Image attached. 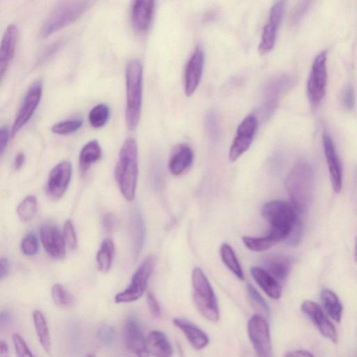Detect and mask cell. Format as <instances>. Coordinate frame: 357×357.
<instances>
[{"mask_svg": "<svg viewBox=\"0 0 357 357\" xmlns=\"http://www.w3.org/2000/svg\"><path fill=\"white\" fill-rule=\"evenodd\" d=\"M290 204L297 216L302 220L312 200L313 191V171L305 160H298L287 176L285 182Z\"/></svg>", "mask_w": 357, "mask_h": 357, "instance_id": "1", "label": "cell"}, {"mask_svg": "<svg viewBox=\"0 0 357 357\" xmlns=\"http://www.w3.org/2000/svg\"><path fill=\"white\" fill-rule=\"evenodd\" d=\"M138 176V152L135 140L128 138L123 144L115 167V177L123 197L132 201Z\"/></svg>", "mask_w": 357, "mask_h": 357, "instance_id": "2", "label": "cell"}, {"mask_svg": "<svg viewBox=\"0 0 357 357\" xmlns=\"http://www.w3.org/2000/svg\"><path fill=\"white\" fill-rule=\"evenodd\" d=\"M126 121L129 130L138 125L142 99V66L138 59L128 61L126 68Z\"/></svg>", "mask_w": 357, "mask_h": 357, "instance_id": "3", "label": "cell"}, {"mask_svg": "<svg viewBox=\"0 0 357 357\" xmlns=\"http://www.w3.org/2000/svg\"><path fill=\"white\" fill-rule=\"evenodd\" d=\"M93 3L91 1H66L57 4L45 22L41 34L47 37L79 18Z\"/></svg>", "mask_w": 357, "mask_h": 357, "instance_id": "4", "label": "cell"}, {"mask_svg": "<svg viewBox=\"0 0 357 357\" xmlns=\"http://www.w3.org/2000/svg\"><path fill=\"white\" fill-rule=\"evenodd\" d=\"M193 300L199 313L207 320L216 322L220 317L218 304L213 288L199 268L192 273Z\"/></svg>", "mask_w": 357, "mask_h": 357, "instance_id": "5", "label": "cell"}, {"mask_svg": "<svg viewBox=\"0 0 357 357\" xmlns=\"http://www.w3.org/2000/svg\"><path fill=\"white\" fill-rule=\"evenodd\" d=\"M261 215L269 223L271 229L284 233L287 236L295 222L299 218L289 202L281 200L270 201L264 204Z\"/></svg>", "mask_w": 357, "mask_h": 357, "instance_id": "6", "label": "cell"}, {"mask_svg": "<svg viewBox=\"0 0 357 357\" xmlns=\"http://www.w3.org/2000/svg\"><path fill=\"white\" fill-rule=\"evenodd\" d=\"M327 51L322 50L314 58L307 82V96L312 106L324 97L327 86Z\"/></svg>", "mask_w": 357, "mask_h": 357, "instance_id": "7", "label": "cell"}, {"mask_svg": "<svg viewBox=\"0 0 357 357\" xmlns=\"http://www.w3.org/2000/svg\"><path fill=\"white\" fill-rule=\"evenodd\" d=\"M155 264L154 256H147L135 272L129 286L116 295L115 302L129 303L139 299L146 289L148 280L153 273Z\"/></svg>", "mask_w": 357, "mask_h": 357, "instance_id": "8", "label": "cell"}, {"mask_svg": "<svg viewBox=\"0 0 357 357\" xmlns=\"http://www.w3.org/2000/svg\"><path fill=\"white\" fill-rule=\"evenodd\" d=\"M248 333L257 357H272L269 327L264 318L254 314L248 322Z\"/></svg>", "mask_w": 357, "mask_h": 357, "instance_id": "9", "label": "cell"}, {"mask_svg": "<svg viewBox=\"0 0 357 357\" xmlns=\"http://www.w3.org/2000/svg\"><path fill=\"white\" fill-rule=\"evenodd\" d=\"M257 124V118L253 114L245 116L240 123L229 152L231 161H236L249 149L254 139Z\"/></svg>", "mask_w": 357, "mask_h": 357, "instance_id": "10", "label": "cell"}, {"mask_svg": "<svg viewBox=\"0 0 357 357\" xmlns=\"http://www.w3.org/2000/svg\"><path fill=\"white\" fill-rule=\"evenodd\" d=\"M43 93L42 82L38 80L29 88L13 125L10 135L15 137L29 121L36 109Z\"/></svg>", "mask_w": 357, "mask_h": 357, "instance_id": "11", "label": "cell"}, {"mask_svg": "<svg viewBox=\"0 0 357 357\" xmlns=\"http://www.w3.org/2000/svg\"><path fill=\"white\" fill-rule=\"evenodd\" d=\"M286 2L277 1L271 6L268 18L264 26L258 50L261 54L268 52L274 46L278 27L282 21Z\"/></svg>", "mask_w": 357, "mask_h": 357, "instance_id": "12", "label": "cell"}, {"mask_svg": "<svg viewBox=\"0 0 357 357\" xmlns=\"http://www.w3.org/2000/svg\"><path fill=\"white\" fill-rule=\"evenodd\" d=\"M72 165L68 160L57 164L50 172L46 192L50 198L57 200L62 197L70 181Z\"/></svg>", "mask_w": 357, "mask_h": 357, "instance_id": "13", "label": "cell"}, {"mask_svg": "<svg viewBox=\"0 0 357 357\" xmlns=\"http://www.w3.org/2000/svg\"><path fill=\"white\" fill-rule=\"evenodd\" d=\"M290 77L285 74L271 78L266 84L263 96L261 112L264 118H268L278 106L281 94L289 86Z\"/></svg>", "mask_w": 357, "mask_h": 357, "instance_id": "14", "label": "cell"}, {"mask_svg": "<svg viewBox=\"0 0 357 357\" xmlns=\"http://www.w3.org/2000/svg\"><path fill=\"white\" fill-rule=\"evenodd\" d=\"M301 310L316 326L322 335L334 343L337 342V333L334 325L326 317L321 307L314 301H305Z\"/></svg>", "mask_w": 357, "mask_h": 357, "instance_id": "15", "label": "cell"}, {"mask_svg": "<svg viewBox=\"0 0 357 357\" xmlns=\"http://www.w3.org/2000/svg\"><path fill=\"white\" fill-rule=\"evenodd\" d=\"M204 64V52L202 47L197 46L186 65L185 71V93L190 96L196 91L202 79Z\"/></svg>", "mask_w": 357, "mask_h": 357, "instance_id": "16", "label": "cell"}, {"mask_svg": "<svg viewBox=\"0 0 357 357\" xmlns=\"http://www.w3.org/2000/svg\"><path fill=\"white\" fill-rule=\"evenodd\" d=\"M322 142L332 186L333 190L339 193L342 186V172L336 148L331 136L327 132H324Z\"/></svg>", "mask_w": 357, "mask_h": 357, "instance_id": "17", "label": "cell"}, {"mask_svg": "<svg viewBox=\"0 0 357 357\" xmlns=\"http://www.w3.org/2000/svg\"><path fill=\"white\" fill-rule=\"evenodd\" d=\"M43 248L52 258L62 259L66 254V243L63 233L52 225H43L40 228Z\"/></svg>", "mask_w": 357, "mask_h": 357, "instance_id": "18", "label": "cell"}, {"mask_svg": "<svg viewBox=\"0 0 357 357\" xmlns=\"http://www.w3.org/2000/svg\"><path fill=\"white\" fill-rule=\"evenodd\" d=\"M123 337L126 348L137 357H149L146 339L134 317L128 319L124 324Z\"/></svg>", "mask_w": 357, "mask_h": 357, "instance_id": "19", "label": "cell"}, {"mask_svg": "<svg viewBox=\"0 0 357 357\" xmlns=\"http://www.w3.org/2000/svg\"><path fill=\"white\" fill-rule=\"evenodd\" d=\"M155 1L152 0L135 1L132 5L131 22L137 33H144L149 29L154 13Z\"/></svg>", "mask_w": 357, "mask_h": 357, "instance_id": "20", "label": "cell"}, {"mask_svg": "<svg viewBox=\"0 0 357 357\" xmlns=\"http://www.w3.org/2000/svg\"><path fill=\"white\" fill-rule=\"evenodd\" d=\"M17 38V26L13 24H9L6 27L0 43V82L14 56Z\"/></svg>", "mask_w": 357, "mask_h": 357, "instance_id": "21", "label": "cell"}, {"mask_svg": "<svg viewBox=\"0 0 357 357\" xmlns=\"http://www.w3.org/2000/svg\"><path fill=\"white\" fill-rule=\"evenodd\" d=\"M263 264V268L278 282L286 280L290 272L291 261L284 255H268L264 259Z\"/></svg>", "mask_w": 357, "mask_h": 357, "instance_id": "22", "label": "cell"}, {"mask_svg": "<svg viewBox=\"0 0 357 357\" xmlns=\"http://www.w3.org/2000/svg\"><path fill=\"white\" fill-rule=\"evenodd\" d=\"M173 323L183 333L194 348L202 349L208 345L209 339L207 335L196 325L182 318H174Z\"/></svg>", "mask_w": 357, "mask_h": 357, "instance_id": "23", "label": "cell"}, {"mask_svg": "<svg viewBox=\"0 0 357 357\" xmlns=\"http://www.w3.org/2000/svg\"><path fill=\"white\" fill-rule=\"evenodd\" d=\"M193 151L187 144L178 145L173 151L168 167L174 175H179L186 170L193 161Z\"/></svg>", "mask_w": 357, "mask_h": 357, "instance_id": "24", "label": "cell"}, {"mask_svg": "<svg viewBox=\"0 0 357 357\" xmlns=\"http://www.w3.org/2000/svg\"><path fill=\"white\" fill-rule=\"evenodd\" d=\"M146 350L153 357H171L172 347L167 336L158 331L149 333L146 339Z\"/></svg>", "mask_w": 357, "mask_h": 357, "instance_id": "25", "label": "cell"}, {"mask_svg": "<svg viewBox=\"0 0 357 357\" xmlns=\"http://www.w3.org/2000/svg\"><path fill=\"white\" fill-rule=\"evenodd\" d=\"M250 273L261 289L271 298L278 299L282 294V287L279 282L263 268L252 266Z\"/></svg>", "mask_w": 357, "mask_h": 357, "instance_id": "26", "label": "cell"}, {"mask_svg": "<svg viewBox=\"0 0 357 357\" xmlns=\"http://www.w3.org/2000/svg\"><path fill=\"white\" fill-rule=\"evenodd\" d=\"M102 155V150L98 142L91 140L82 149L79 156V169L85 173L91 165L98 161Z\"/></svg>", "mask_w": 357, "mask_h": 357, "instance_id": "27", "label": "cell"}, {"mask_svg": "<svg viewBox=\"0 0 357 357\" xmlns=\"http://www.w3.org/2000/svg\"><path fill=\"white\" fill-rule=\"evenodd\" d=\"M321 301L327 314L333 320L340 322L342 316L343 307L336 294L328 289H324L321 292Z\"/></svg>", "mask_w": 357, "mask_h": 357, "instance_id": "28", "label": "cell"}, {"mask_svg": "<svg viewBox=\"0 0 357 357\" xmlns=\"http://www.w3.org/2000/svg\"><path fill=\"white\" fill-rule=\"evenodd\" d=\"M33 320L36 333L40 344L46 352L50 349V337L46 319L40 310L33 312Z\"/></svg>", "mask_w": 357, "mask_h": 357, "instance_id": "29", "label": "cell"}, {"mask_svg": "<svg viewBox=\"0 0 357 357\" xmlns=\"http://www.w3.org/2000/svg\"><path fill=\"white\" fill-rule=\"evenodd\" d=\"M114 255V245L110 238L105 239L96 255L97 266L100 271L107 272Z\"/></svg>", "mask_w": 357, "mask_h": 357, "instance_id": "30", "label": "cell"}, {"mask_svg": "<svg viewBox=\"0 0 357 357\" xmlns=\"http://www.w3.org/2000/svg\"><path fill=\"white\" fill-rule=\"evenodd\" d=\"M131 225L135 255L137 256L143 247L145 238V225L139 212L135 211L133 213Z\"/></svg>", "mask_w": 357, "mask_h": 357, "instance_id": "31", "label": "cell"}, {"mask_svg": "<svg viewBox=\"0 0 357 357\" xmlns=\"http://www.w3.org/2000/svg\"><path fill=\"white\" fill-rule=\"evenodd\" d=\"M220 256L227 267L240 280L244 279L241 266L236 258L235 252L227 243H222L220 247Z\"/></svg>", "mask_w": 357, "mask_h": 357, "instance_id": "32", "label": "cell"}, {"mask_svg": "<svg viewBox=\"0 0 357 357\" xmlns=\"http://www.w3.org/2000/svg\"><path fill=\"white\" fill-rule=\"evenodd\" d=\"M242 241L249 250L255 252L265 251L279 242L269 233L263 237L243 236Z\"/></svg>", "mask_w": 357, "mask_h": 357, "instance_id": "33", "label": "cell"}, {"mask_svg": "<svg viewBox=\"0 0 357 357\" xmlns=\"http://www.w3.org/2000/svg\"><path fill=\"white\" fill-rule=\"evenodd\" d=\"M52 297L54 303L63 308L70 307L75 303L74 296L60 284L53 285L52 288Z\"/></svg>", "mask_w": 357, "mask_h": 357, "instance_id": "34", "label": "cell"}, {"mask_svg": "<svg viewBox=\"0 0 357 357\" xmlns=\"http://www.w3.org/2000/svg\"><path fill=\"white\" fill-rule=\"evenodd\" d=\"M109 116V108L104 103L95 105L90 111L89 119L94 128H100L107 121Z\"/></svg>", "mask_w": 357, "mask_h": 357, "instance_id": "35", "label": "cell"}, {"mask_svg": "<svg viewBox=\"0 0 357 357\" xmlns=\"http://www.w3.org/2000/svg\"><path fill=\"white\" fill-rule=\"evenodd\" d=\"M37 212V201L35 197H25L18 205L17 213L22 221L31 220Z\"/></svg>", "mask_w": 357, "mask_h": 357, "instance_id": "36", "label": "cell"}, {"mask_svg": "<svg viewBox=\"0 0 357 357\" xmlns=\"http://www.w3.org/2000/svg\"><path fill=\"white\" fill-rule=\"evenodd\" d=\"M81 119H71L59 122L54 124L51 130L58 135H68L77 131L82 126Z\"/></svg>", "mask_w": 357, "mask_h": 357, "instance_id": "37", "label": "cell"}, {"mask_svg": "<svg viewBox=\"0 0 357 357\" xmlns=\"http://www.w3.org/2000/svg\"><path fill=\"white\" fill-rule=\"evenodd\" d=\"M21 250L26 255H33L38 250V241L33 234L26 235L21 243Z\"/></svg>", "mask_w": 357, "mask_h": 357, "instance_id": "38", "label": "cell"}, {"mask_svg": "<svg viewBox=\"0 0 357 357\" xmlns=\"http://www.w3.org/2000/svg\"><path fill=\"white\" fill-rule=\"evenodd\" d=\"M205 127L206 131L212 137H215L219 132V121L214 110H208L205 116Z\"/></svg>", "mask_w": 357, "mask_h": 357, "instance_id": "39", "label": "cell"}, {"mask_svg": "<svg viewBox=\"0 0 357 357\" xmlns=\"http://www.w3.org/2000/svg\"><path fill=\"white\" fill-rule=\"evenodd\" d=\"M247 290L250 300L264 312L267 315L270 313L268 305L261 296V294L256 290V289L250 284H248Z\"/></svg>", "mask_w": 357, "mask_h": 357, "instance_id": "40", "label": "cell"}, {"mask_svg": "<svg viewBox=\"0 0 357 357\" xmlns=\"http://www.w3.org/2000/svg\"><path fill=\"white\" fill-rule=\"evenodd\" d=\"M13 342L17 357H35L24 339L19 334H13Z\"/></svg>", "mask_w": 357, "mask_h": 357, "instance_id": "41", "label": "cell"}, {"mask_svg": "<svg viewBox=\"0 0 357 357\" xmlns=\"http://www.w3.org/2000/svg\"><path fill=\"white\" fill-rule=\"evenodd\" d=\"M341 102L347 110H351L355 105V92L354 86L348 84L344 86L341 93Z\"/></svg>", "mask_w": 357, "mask_h": 357, "instance_id": "42", "label": "cell"}, {"mask_svg": "<svg viewBox=\"0 0 357 357\" xmlns=\"http://www.w3.org/2000/svg\"><path fill=\"white\" fill-rule=\"evenodd\" d=\"M66 245L70 249L73 250L77 247V237L73 223L70 220L65 222L63 233Z\"/></svg>", "mask_w": 357, "mask_h": 357, "instance_id": "43", "label": "cell"}, {"mask_svg": "<svg viewBox=\"0 0 357 357\" xmlns=\"http://www.w3.org/2000/svg\"><path fill=\"white\" fill-rule=\"evenodd\" d=\"M310 3V1H300L294 6L292 10L290 19L292 23L295 24L301 20L305 11L307 10Z\"/></svg>", "mask_w": 357, "mask_h": 357, "instance_id": "44", "label": "cell"}, {"mask_svg": "<svg viewBox=\"0 0 357 357\" xmlns=\"http://www.w3.org/2000/svg\"><path fill=\"white\" fill-rule=\"evenodd\" d=\"M147 305L151 315L155 318L161 316V309L155 296L149 291L146 296Z\"/></svg>", "mask_w": 357, "mask_h": 357, "instance_id": "45", "label": "cell"}, {"mask_svg": "<svg viewBox=\"0 0 357 357\" xmlns=\"http://www.w3.org/2000/svg\"><path fill=\"white\" fill-rule=\"evenodd\" d=\"M98 337L103 343L110 344L114 339V331L110 326H103L98 331Z\"/></svg>", "mask_w": 357, "mask_h": 357, "instance_id": "46", "label": "cell"}, {"mask_svg": "<svg viewBox=\"0 0 357 357\" xmlns=\"http://www.w3.org/2000/svg\"><path fill=\"white\" fill-rule=\"evenodd\" d=\"M102 225L107 231H111L116 225V220L112 214L107 213L103 217Z\"/></svg>", "mask_w": 357, "mask_h": 357, "instance_id": "47", "label": "cell"}, {"mask_svg": "<svg viewBox=\"0 0 357 357\" xmlns=\"http://www.w3.org/2000/svg\"><path fill=\"white\" fill-rule=\"evenodd\" d=\"M9 130L6 126L0 128V154L4 151L9 138Z\"/></svg>", "mask_w": 357, "mask_h": 357, "instance_id": "48", "label": "cell"}, {"mask_svg": "<svg viewBox=\"0 0 357 357\" xmlns=\"http://www.w3.org/2000/svg\"><path fill=\"white\" fill-rule=\"evenodd\" d=\"M284 357H314V356L305 350H296L286 354Z\"/></svg>", "mask_w": 357, "mask_h": 357, "instance_id": "49", "label": "cell"}, {"mask_svg": "<svg viewBox=\"0 0 357 357\" xmlns=\"http://www.w3.org/2000/svg\"><path fill=\"white\" fill-rule=\"evenodd\" d=\"M9 270V262L6 258H0V280L5 277Z\"/></svg>", "mask_w": 357, "mask_h": 357, "instance_id": "50", "label": "cell"}, {"mask_svg": "<svg viewBox=\"0 0 357 357\" xmlns=\"http://www.w3.org/2000/svg\"><path fill=\"white\" fill-rule=\"evenodd\" d=\"M24 160H25V155L22 152L19 153L15 156V158L14 160V168L15 170H18L22 167V166L23 165V164L24 162Z\"/></svg>", "mask_w": 357, "mask_h": 357, "instance_id": "51", "label": "cell"}, {"mask_svg": "<svg viewBox=\"0 0 357 357\" xmlns=\"http://www.w3.org/2000/svg\"><path fill=\"white\" fill-rule=\"evenodd\" d=\"M0 357H10L8 346L3 340H0Z\"/></svg>", "mask_w": 357, "mask_h": 357, "instance_id": "52", "label": "cell"}, {"mask_svg": "<svg viewBox=\"0 0 357 357\" xmlns=\"http://www.w3.org/2000/svg\"><path fill=\"white\" fill-rule=\"evenodd\" d=\"M10 319V314L6 310L0 311V327L4 326Z\"/></svg>", "mask_w": 357, "mask_h": 357, "instance_id": "53", "label": "cell"}, {"mask_svg": "<svg viewBox=\"0 0 357 357\" xmlns=\"http://www.w3.org/2000/svg\"><path fill=\"white\" fill-rule=\"evenodd\" d=\"M86 357H95V356L93 355H92V354H89V355L86 356Z\"/></svg>", "mask_w": 357, "mask_h": 357, "instance_id": "54", "label": "cell"}]
</instances>
